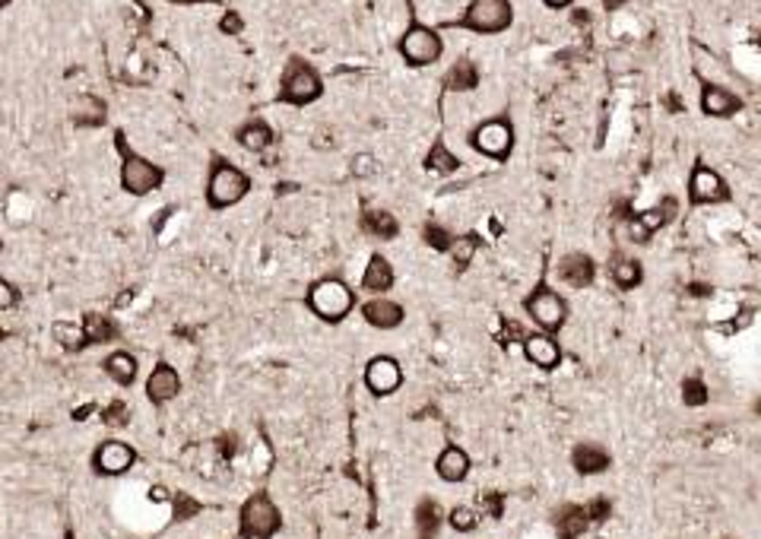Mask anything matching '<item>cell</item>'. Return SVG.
Here are the masks:
<instances>
[{
	"label": "cell",
	"mask_w": 761,
	"mask_h": 539,
	"mask_svg": "<svg viewBox=\"0 0 761 539\" xmlns=\"http://www.w3.org/2000/svg\"><path fill=\"white\" fill-rule=\"evenodd\" d=\"M115 140H118V152H121V188L127 191V194L146 197V194H152L156 188H162L165 171L159 169L156 162H150L146 156L133 152L130 146H127L121 130L115 134Z\"/></svg>",
	"instance_id": "6da1fadb"
},
{
	"label": "cell",
	"mask_w": 761,
	"mask_h": 539,
	"mask_svg": "<svg viewBox=\"0 0 761 539\" xmlns=\"http://www.w3.org/2000/svg\"><path fill=\"white\" fill-rule=\"evenodd\" d=\"M251 191V178L245 175L238 165L216 159L210 169V181H206V201L213 210H225V206H235L238 201H245V194Z\"/></svg>",
	"instance_id": "7a4b0ae2"
},
{
	"label": "cell",
	"mask_w": 761,
	"mask_h": 539,
	"mask_svg": "<svg viewBox=\"0 0 761 539\" xmlns=\"http://www.w3.org/2000/svg\"><path fill=\"white\" fill-rule=\"evenodd\" d=\"M308 305L311 311L320 317V321H343L346 315L352 311V305H356V295H352V289L343 283V279H318L315 285L308 289Z\"/></svg>",
	"instance_id": "3957f363"
},
{
	"label": "cell",
	"mask_w": 761,
	"mask_h": 539,
	"mask_svg": "<svg viewBox=\"0 0 761 539\" xmlns=\"http://www.w3.org/2000/svg\"><path fill=\"white\" fill-rule=\"evenodd\" d=\"M514 19L511 0H470V6L464 10V16L457 19L464 29H473L479 36H495L505 32Z\"/></svg>",
	"instance_id": "277c9868"
},
{
	"label": "cell",
	"mask_w": 761,
	"mask_h": 539,
	"mask_svg": "<svg viewBox=\"0 0 761 539\" xmlns=\"http://www.w3.org/2000/svg\"><path fill=\"white\" fill-rule=\"evenodd\" d=\"M320 92H324V83H320L318 70L302 57H292L289 67H286L283 86H279V98L289 105H311L320 98Z\"/></svg>",
	"instance_id": "5b68a950"
},
{
	"label": "cell",
	"mask_w": 761,
	"mask_h": 539,
	"mask_svg": "<svg viewBox=\"0 0 761 539\" xmlns=\"http://www.w3.org/2000/svg\"><path fill=\"white\" fill-rule=\"evenodd\" d=\"M442 51H444L442 36L422 23H412L410 29L403 32V38H400V55H403V61L412 64V67L435 64L438 57H442Z\"/></svg>",
	"instance_id": "8992f818"
},
{
	"label": "cell",
	"mask_w": 761,
	"mask_h": 539,
	"mask_svg": "<svg viewBox=\"0 0 761 539\" xmlns=\"http://www.w3.org/2000/svg\"><path fill=\"white\" fill-rule=\"evenodd\" d=\"M470 146L489 159H507L514 150V128L507 118H489V121L476 124L470 134Z\"/></svg>",
	"instance_id": "52a82bcc"
},
{
	"label": "cell",
	"mask_w": 761,
	"mask_h": 539,
	"mask_svg": "<svg viewBox=\"0 0 761 539\" xmlns=\"http://www.w3.org/2000/svg\"><path fill=\"white\" fill-rule=\"evenodd\" d=\"M238 523H242V536L245 539H270L279 530L283 517H279V508L270 502V498H266V495H254V498L245 502Z\"/></svg>",
	"instance_id": "ba28073f"
},
{
	"label": "cell",
	"mask_w": 761,
	"mask_h": 539,
	"mask_svg": "<svg viewBox=\"0 0 761 539\" xmlns=\"http://www.w3.org/2000/svg\"><path fill=\"white\" fill-rule=\"evenodd\" d=\"M526 315L533 317V324H539L543 330H558L568 317V305L558 292H552L549 285H537L530 292V298L524 302Z\"/></svg>",
	"instance_id": "9c48e42d"
},
{
	"label": "cell",
	"mask_w": 761,
	"mask_h": 539,
	"mask_svg": "<svg viewBox=\"0 0 761 539\" xmlns=\"http://www.w3.org/2000/svg\"><path fill=\"white\" fill-rule=\"evenodd\" d=\"M689 201L695 206L724 203V201H730V188H726V181L714 169L695 165V171H692V178H689Z\"/></svg>",
	"instance_id": "30bf717a"
},
{
	"label": "cell",
	"mask_w": 761,
	"mask_h": 539,
	"mask_svg": "<svg viewBox=\"0 0 761 539\" xmlns=\"http://www.w3.org/2000/svg\"><path fill=\"white\" fill-rule=\"evenodd\" d=\"M133 461H137V454H133L130 444L102 441L96 448V454H92V470H96L99 476H121V472L133 467Z\"/></svg>",
	"instance_id": "8fae6325"
},
{
	"label": "cell",
	"mask_w": 761,
	"mask_h": 539,
	"mask_svg": "<svg viewBox=\"0 0 761 539\" xmlns=\"http://www.w3.org/2000/svg\"><path fill=\"white\" fill-rule=\"evenodd\" d=\"M365 384H369V390L378 397L393 394V390L403 384V371H400L397 358H387V356L371 358L369 368H365Z\"/></svg>",
	"instance_id": "7c38bea8"
},
{
	"label": "cell",
	"mask_w": 761,
	"mask_h": 539,
	"mask_svg": "<svg viewBox=\"0 0 761 539\" xmlns=\"http://www.w3.org/2000/svg\"><path fill=\"white\" fill-rule=\"evenodd\" d=\"M178 390H182V378H178V371L172 368V365L159 362L156 368H152L150 381H146V397H150L152 403H169L178 397Z\"/></svg>",
	"instance_id": "4fadbf2b"
},
{
	"label": "cell",
	"mask_w": 761,
	"mask_h": 539,
	"mask_svg": "<svg viewBox=\"0 0 761 539\" xmlns=\"http://www.w3.org/2000/svg\"><path fill=\"white\" fill-rule=\"evenodd\" d=\"M743 109V102H739L736 92H730L726 86H711L707 83L704 89H701V111L711 118H730L736 115V111Z\"/></svg>",
	"instance_id": "5bb4252c"
},
{
	"label": "cell",
	"mask_w": 761,
	"mask_h": 539,
	"mask_svg": "<svg viewBox=\"0 0 761 539\" xmlns=\"http://www.w3.org/2000/svg\"><path fill=\"white\" fill-rule=\"evenodd\" d=\"M524 352L533 365H539V368H546V371L556 368V365L562 362V349H558V343L546 334L524 337Z\"/></svg>",
	"instance_id": "9a60e30c"
},
{
	"label": "cell",
	"mask_w": 761,
	"mask_h": 539,
	"mask_svg": "<svg viewBox=\"0 0 761 539\" xmlns=\"http://www.w3.org/2000/svg\"><path fill=\"white\" fill-rule=\"evenodd\" d=\"M362 317L371 324V327L393 330L403 324V305L391 302V298H371V302L362 308Z\"/></svg>",
	"instance_id": "2e32d148"
},
{
	"label": "cell",
	"mask_w": 761,
	"mask_h": 539,
	"mask_svg": "<svg viewBox=\"0 0 761 539\" xmlns=\"http://www.w3.org/2000/svg\"><path fill=\"white\" fill-rule=\"evenodd\" d=\"M558 276L565 279L574 289H584V285L593 283V276H597V264H593V257L587 254H568L558 261Z\"/></svg>",
	"instance_id": "e0dca14e"
},
{
	"label": "cell",
	"mask_w": 761,
	"mask_h": 539,
	"mask_svg": "<svg viewBox=\"0 0 761 539\" xmlns=\"http://www.w3.org/2000/svg\"><path fill=\"white\" fill-rule=\"evenodd\" d=\"M105 115H109V109H105V102L96 96H79L70 109V118L77 128H102Z\"/></svg>",
	"instance_id": "ac0fdd59"
},
{
	"label": "cell",
	"mask_w": 761,
	"mask_h": 539,
	"mask_svg": "<svg viewBox=\"0 0 761 539\" xmlns=\"http://www.w3.org/2000/svg\"><path fill=\"white\" fill-rule=\"evenodd\" d=\"M571 463L584 476H597V472L610 470V454L603 448H597V444H580V448H574Z\"/></svg>",
	"instance_id": "d6986e66"
},
{
	"label": "cell",
	"mask_w": 761,
	"mask_h": 539,
	"mask_svg": "<svg viewBox=\"0 0 761 539\" xmlns=\"http://www.w3.org/2000/svg\"><path fill=\"white\" fill-rule=\"evenodd\" d=\"M435 470L444 482H460V479L470 472V457H466L460 448H444L442 457H438V463H435Z\"/></svg>",
	"instance_id": "ffe728a7"
},
{
	"label": "cell",
	"mask_w": 761,
	"mask_h": 539,
	"mask_svg": "<svg viewBox=\"0 0 761 539\" xmlns=\"http://www.w3.org/2000/svg\"><path fill=\"white\" fill-rule=\"evenodd\" d=\"M105 371H109V378L115 384H121V388H130V384L137 381V358H133L130 352L118 349V352H111V356L105 358Z\"/></svg>",
	"instance_id": "44dd1931"
},
{
	"label": "cell",
	"mask_w": 761,
	"mask_h": 539,
	"mask_svg": "<svg viewBox=\"0 0 761 539\" xmlns=\"http://www.w3.org/2000/svg\"><path fill=\"white\" fill-rule=\"evenodd\" d=\"M362 285H365L369 292H378V295H384V292L393 285V267H391V261H387V257H380V254L371 257L369 267H365Z\"/></svg>",
	"instance_id": "7402d4cb"
},
{
	"label": "cell",
	"mask_w": 761,
	"mask_h": 539,
	"mask_svg": "<svg viewBox=\"0 0 761 539\" xmlns=\"http://www.w3.org/2000/svg\"><path fill=\"white\" fill-rule=\"evenodd\" d=\"M235 137H238V143H242L245 150H251V152H264L266 146L273 143V130H270V124H266V121H260V118H251L248 124H242Z\"/></svg>",
	"instance_id": "603a6c76"
},
{
	"label": "cell",
	"mask_w": 761,
	"mask_h": 539,
	"mask_svg": "<svg viewBox=\"0 0 761 539\" xmlns=\"http://www.w3.org/2000/svg\"><path fill=\"white\" fill-rule=\"evenodd\" d=\"M587 523H590V517H587V508H578V504H568V508L558 511L556 517V530L562 539H578L580 534L587 530Z\"/></svg>",
	"instance_id": "cb8c5ba5"
},
{
	"label": "cell",
	"mask_w": 761,
	"mask_h": 539,
	"mask_svg": "<svg viewBox=\"0 0 761 539\" xmlns=\"http://www.w3.org/2000/svg\"><path fill=\"white\" fill-rule=\"evenodd\" d=\"M79 330H83V337H86V346L89 343H109V339H115V334H118L115 324L102 315H86L83 324H79Z\"/></svg>",
	"instance_id": "d4e9b609"
},
{
	"label": "cell",
	"mask_w": 761,
	"mask_h": 539,
	"mask_svg": "<svg viewBox=\"0 0 761 539\" xmlns=\"http://www.w3.org/2000/svg\"><path fill=\"white\" fill-rule=\"evenodd\" d=\"M476 86H479V70L473 61H457L451 67V73H447V89L470 92V89H476Z\"/></svg>",
	"instance_id": "484cf974"
},
{
	"label": "cell",
	"mask_w": 761,
	"mask_h": 539,
	"mask_svg": "<svg viewBox=\"0 0 761 539\" xmlns=\"http://www.w3.org/2000/svg\"><path fill=\"white\" fill-rule=\"evenodd\" d=\"M438 523H442V511H438L435 502H419L416 508V530H419V539H435L438 536Z\"/></svg>",
	"instance_id": "4316f807"
},
{
	"label": "cell",
	"mask_w": 761,
	"mask_h": 539,
	"mask_svg": "<svg viewBox=\"0 0 761 539\" xmlns=\"http://www.w3.org/2000/svg\"><path fill=\"white\" fill-rule=\"evenodd\" d=\"M365 229L371 232L375 238H393L400 232V225H397V219H393V212H387V210H371V212H365Z\"/></svg>",
	"instance_id": "83f0119b"
},
{
	"label": "cell",
	"mask_w": 761,
	"mask_h": 539,
	"mask_svg": "<svg viewBox=\"0 0 761 539\" xmlns=\"http://www.w3.org/2000/svg\"><path fill=\"white\" fill-rule=\"evenodd\" d=\"M672 216H676V201H672V197H666L663 206H653V210L641 212V216H638V223L647 229V235H653V232H657V229H663V225L670 223Z\"/></svg>",
	"instance_id": "f1b7e54d"
},
{
	"label": "cell",
	"mask_w": 761,
	"mask_h": 539,
	"mask_svg": "<svg viewBox=\"0 0 761 539\" xmlns=\"http://www.w3.org/2000/svg\"><path fill=\"white\" fill-rule=\"evenodd\" d=\"M425 169H429V171H442V175H451V171L460 169V159L453 156V152L447 150L444 143H435L429 150V156H425Z\"/></svg>",
	"instance_id": "f546056e"
},
{
	"label": "cell",
	"mask_w": 761,
	"mask_h": 539,
	"mask_svg": "<svg viewBox=\"0 0 761 539\" xmlns=\"http://www.w3.org/2000/svg\"><path fill=\"white\" fill-rule=\"evenodd\" d=\"M612 279H616L619 289H634V285H641L644 273H641V264H638V261H629V257H619V261L612 264Z\"/></svg>",
	"instance_id": "4dcf8cb0"
},
{
	"label": "cell",
	"mask_w": 761,
	"mask_h": 539,
	"mask_svg": "<svg viewBox=\"0 0 761 539\" xmlns=\"http://www.w3.org/2000/svg\"><path fill=\"white\" fill-rule=\"evenodd\" d=\"M476 248H479V238L476 235H464V238H453L451 242V257H453V267L457 270H464V267H470V261H473V254H476Z\"/></svg>",
	"instance_id": "1f68e13d"
},
{
	"label": "cell",
	"mask_w": 761,
	"mask_h": 539,
	"mask_svg": "<svg viewBox=\"0 0 761 539\" xmlns=\"http://www.w3.org/2000/svg\"><path fill=\"white\" fill-rule=\"evenodd\" d=\"M55 337L61 339L67 349H83V346H86V337H83V330H79L77 324H57Z\"/></svg>",
	"instance_id": "d6a6232c"
},
{
	"label": "cell",
	"mask_w": 761,
	"mask_h": 539,
	"mask_svg": "<svg viewBox=\"0 0 761 539\" xmlns=\"http://www.w3.org/2000/svg\"><path fill=\"white\" fill-rule=\"evenodd\" d=\"M425 242H429L435 251H447V248H451V242H453V235L444 229V225L429 223V225H425Z\"/></svg>",
	"instance_id": "836d02e7"
},
{
	"label": "cell",
	"mask_w": 761,
	"mask_h": 539,
	"mask_svg": "<svg viewBox=\"0 0 761 539\" xmlns=\"http://www.w3.org/2000/svg\"><path fill=\"white\" fill-rule=\"evenodd\" d=\"M683 400L689 406H701L707 400V388H704L701 378H689V381L683 384Z\"/></svg>",
	"instance_id": "e575fe53"
},
{
	"label": "cell",
	"mask_w": 761,
	"mask_h": 539,
	"mask_svg": "<svg viewBox=\"0 0 761 539\" xmlns=\"http://www.w3.org/2000/svg\"><path fill=\"white\" fill-rule=\"evenodd\" d=\"M476 523H479L476 511H470V508H453L451 511V527L460 530V534H470Z\"/></svg>",
	"instance_id": "d590c367"
},
{
	"label": "cell",
	"mask_w": 761,
	"mask_h": 539,
	"mask_svg": "<svg viewBox=\"0 0 761 539\" xmlns=\"http://www.w3.org/2000/svg\"><path fill=\"white\" fill-rule=\"evenodd\" d=\"M16 302H19V289L10 283V279H4V276H0V311L16 308Z\"/></svg>",
	"instance_id": "8d00e7d4"
},
{
	"label": "cell",
	"mask_w": 761,
	"mask_h": 539,
	"mask_svg": "<svg viewBox=\"0 0 761 539\" xmlns=\"http://www.w3.org/2000/svg\"><path fill=\"white\" fill-rule=\"evenodd\" d=\"M193 514H200V504L191 495H175V517L178 521H191Z\"/></svg>",
	"instance_id": "74e56055"
},
{
	"label": "cell",
	"mask_w": 761,
	"mask_h": 539,
	"mask_svg": "<svg viewBox=\"0 0 761 539\" xmlns=\"http://www.w3.org/2000/svg\"><path fill=\"white\" fill-rule=\"evenodd\" d=\"M610 514H612L610 498H597L593 504H587V517H590V523H603Z\"/></svg>",
	"instance_id": "f35d334b"
},
{
	"label": "cell",
	"mask_w": 761,
	"mask_h": 539,
	"mask_svg": "<svg viewBox=\"0 0 761 539\" xmlns=\"http://www.w3.org/2000/svg\"><path fill=\"white\" fill-rule=\"evenodd\" d=\"M352 171H356V175H362V178L375 175V159H371V156H359V159H352Z\"/></svg>",
	"instance_id": "ab89813d"
},
{
	"label": "cell",
	"mask_w": 761,
	"mask_h": 539,
	"mask_svg": "<svg viewBox=\"0 0 761 539\" xmlns=\"http://www.w3.org/2000/svg\"><path fill=\"white\" fill-rule=\"evenodd\" d=\"M105 422L109 425H127V409H124V403H115L109 412H105Z\"/></svg>",
	"instance_id": "60d3db41"
},
{
	"label": "cell",
	"mask_w": 761,
	"mask_h": 539,
	"mask_svg": "<svg viewBox=\"0 0 761 539\" xmlns=\"http://www.w3.org/2000/svg\"><path fill=\"white\" fill-rule=\"evenodd\" d=\"M219 29L235 36V32H242V16H238V13H225V19L219 23Z\"/></svg>",
	"instance_id": "b9f144b4"
},
{
	"label": "cell",
	"mask_w": 761,
	"mask_h": 539,
	"mask_svg": "<svg viewBox=\"0 0 761 539\" xmlns=\"http://www.w3.org/2000/svg\"><path fill=\"white\" fill-rule=\"evenodd\" d=\"M483 502H485V508H489L492 517H502V495H495V492H492V495H485Z\"/></svg>",
	"instance_id": "7bdbcfd3"
},
{
	"label": "cell",
	"mask_w": 761,
	"mask_h": 539,
	"mask_svg": "<svg viewBox=\"0 0 761 539\" xmlns=\"http://www.w3.org/2000/svg\"><path fill=\"white\" fill-rule=\"evenodd\" d=\"M689 292H692L695 298H707V295H714V285H707V283H692Z\"/></svg>",
	"instance_id": "ee69618b"
},
{
	"label": "cell",
	"mask_w": 761,
	"mask_h": 539,
	"mask_svg": "<svg viewBox=\"0 0 761 539\" xmlns=\"http://www.w3.org/2000/svg\"><path fill=\"white\" fill-rule=\"evenodd\" d=\"M219 454H223V457L235 454V438H219Z\"/></svg>",
	"instance_id": "f6af8a7d"
},
{
	"label": "cell",
	"mask_w": 761,
	"mask_h": 539,
	"mask_svg": "<svg viewBox=\"0 0 761 539\" xmlns=\"http://www.w3.org/2000/svg\"><path fill=\"white\" fill-rule=\"evenodd\" d=\"M546 6H552V10H562V6H568L571 0H543Z\"/></svg>",
	"instance_id": "bcb514c9"
},
{
	"label": "cell",
	"mask_w": 761,
	"mask_h": 539,
	"mask_svg": "<svg viewBox=\"0 0 761 539\" xmlns=\"http://www.w3.org/2000/svg\"><path fill=\"white\" fill-rule=\"evenodd\" d=\"M629 0H603V6L606 10H619V6H625Z\"/></svg>",
	"instance_id": "7dc6e473"
},
{
	"label": "cell",
	"mask_w": 761,
	"mask_h": 539,
	"mask_svg": "<svg viewBox=\"0 0 761 539\" xmlns=\"http://www.w3.org/2000/svg\"><path fill=\"white\" fill-rule=\"evenodd\" d=\"M172 4H200V0H172Z\"/></svg>",
	"instance_id": "c3c4849f"
},
{
	"label": "cell",
	"mask_w": 761,
	"mask_h": 539,
	"mask_svg": "<svg viewBox=\"0 0 761 539\" xmlns=\"http://www.w3.org/2000/svg\"><path fill=\"white\" fill-rule=\"evenodd\" d=\"M4 339H6V330H4V327H0V343H4Z\"/></svg>",
	"instance_id": "681fc988"
},
{
	"label": "cell",
	"mask_w": 761,
	"mask_h": 539,
	"mask_svg": "<svg viewBox=\"0 0 761 539\" xmlns=\"http://www.w3.org/2000/svg\"><path fill=\"white\" fill-rule=\"evenodd\" d=\"M6 4H10V0H0V10H4V6H6Z\"/></svg>",
	"instance_id": "f907efd6"
},
{
	"label": "cell",
	"mask_w": 761,
	"mask_h": 539,
	"mask_svg": "<svg viewBox=\"0 0 761 539\" xmlns=\"http://www.w3.org/2000/svg\"><path fill=\"white\" fill-rule=\"evenodd\" d=\"M0 251H4V244H0Z\"/></svg>",
	"instance_id": "816d5d0a"
}]
</instances>
